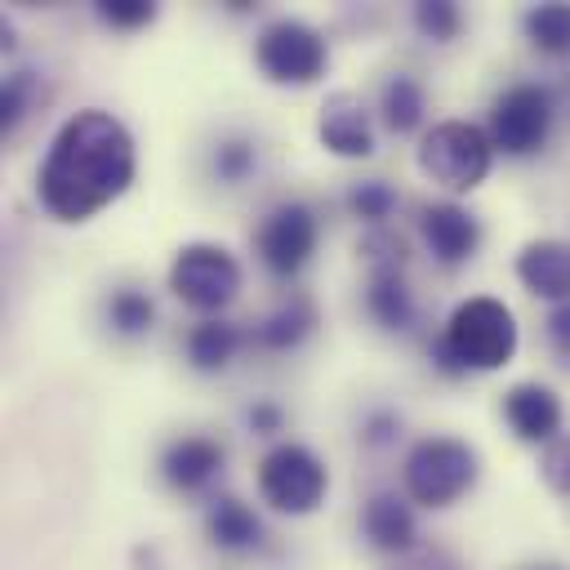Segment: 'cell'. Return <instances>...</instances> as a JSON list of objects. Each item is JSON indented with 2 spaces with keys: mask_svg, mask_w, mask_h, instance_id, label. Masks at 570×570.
Masks as SVG:
<instances>
[{
  "mask_svg": "<svg viewBox=\"0 0 570 570\" xmlns=\"http://www.w3.org/2000/svg\"><path fill=\"white\" fill-rule=\"evenodd\" d=\"M94 18L111 31H142L160 18V4H151V0H98Z\"/></svg>",
  "mask_w": 570,
  "mask_h": 570,
  "instance_id": "cell-28",
  "label": "cell"
},
{
  "mask_svg": "<svg viewBox=\"0 0 570 570\" xmlns=\"http://www.w3.org/2000/svg\"><path fill=\"white\" fill-rule=\"evenodd\" d=\"M321 245V218L307 200H276L254 227V254L272 281H298Z\"/></svg>",
  "mask_w": 570,
  "mask_h": 570,
  "instance_id": "cell-9",
  "label": "cell"
},
{
  "mask_svg": "<svg viewBox=\"0 0 570 570\" xmlns=\"http://www.w3.org/2000/svg\"><path fill=\"white\" fill-rule=\"evenodd\" d=\"M316 142L338 160H370L374 156V116L361 94L330 89L316 107Z\"/></svg>",
  "mask_w": 570,
  "mask_h": 570,
  "instance_id": "cell-11",
  "label": "cell"
},
{
  "mask_svg": "<svg viewBox=\"0 0 570 570\" xmlns=\"http://www.w3.org/2000/svg\"><path fill=\"white\" fill-rule=\"evenodd\" d=\"M476 481H481V454L463 436H445V432L419 436L401 459V494L428 512L454 508L476 490Z\"/></svg>",
  "mask_w": 570,
  "mask_h": 570,
  "instance_id": "cell-3",
  "label": "cell"
},
{
  "mask_svg": "<svg viewBox=\"0 0 570 570\" xmlns=\"http://www.w3.org/2000/svg\"><path fill=\"white\" fill-rule=\"evenodd\" d=\"M557 125V98L539 80H512L490 98L485 111V134L494 142V156L508 160H530L548 147Z\"/></svg>",
  "mask_w": 570,
  "mask_h": 570,
  "instance_id": "cell-6",
  "label": "cell"
},
{
  "mask_svg": "<svg viewBox=\"0 0 570 570\" xmlns=\"http://www.w3.org/2000/svg\"><path fill=\"white\" fill-rule=\"evenodd\" d=\"M343 205H347V214H352L356 223H365V227H387V218L396 214L401 196H396V187H392L387 178H361V183H352V187L343 191Z\"/></svg>",
  "mask_w": 570,
  "mask_h": 570,
  "instance_id": "cell-25",
  "label": "cell"
},
{
  "mask_svg": "<svg viewBox=\"0 0 570 570\" xmlns=\"http://www.w3.org/2000/svg\"><path fill=\"white\" fill-rule=\"evenodd\" d=\"M530 570H561V566H530Z\"/></svg>",
  "mask_w": 570,
  "mask_h": 570,
  "instance_id": "cell-34",
  "label": "cell"
},
{
  "mask_svg": "<svg viewBox=\"0 0 570 570\" xmlns=\"http://www.w3.org/2000/svg\"><path fill=\"white\" fill-rule=\"evenodd\" d=\"M356 254H361L365 272H370V267H405L410 240H405L392 223H387V227H365L361 240H356Z\"/></svg>",
  "mask_w": 570,
  "mask_h": 570,
  "instance_id": "cell-27",
  "label": "cell"
},
{
  "mask_svg": "<svg viewBox=\"0 0 570 570\" xmlns=\"http://www.w3.org/2000/svg\"><path fill=\"white\" fill-rule=\"evenodd\" d=\"M521 347L517 312L494 294H468L450 307L441 334L428 343V361L441 379L494 374Z\"/></svg>",
  "mask_w": 570,
  "mask_h": 570,
  "instance_id": "cell-2",
  "label": "cell"
},
{
  "mask_svg": "<svg viewBox=\"0 0 570 570\" xmlns=\"http://www.w3.org/2000/svg\"><path fill=\"white\" fill-rule=\"evenodd\" d=\"M396 436H401V414H396L392 405H374V410L361 414L356 441H361L365 450H387V445H396Z\"/></svg>",
  "mask_w": 570,
  "mask_h": 570,
  "instance_id": "cell-30",
  "label": "cell"
},
{
  "mask_svg": "<svg viewBox=\"0 0 570 570\" xmlns=\"http://www.w3.org/2000/svg\"><path fill=\"white\" fill-rule=\"evenodd\" d=\"M165 285L183 307L200 316H223L245 289V267L218 240H187L174 249L165 267Z\"/></svg>",
  "mask_w": 570,
  "mask_h": 570,
  "instance_id": "cell-5",
  "label": "cell"
},
{
  "mask_svg": "<svg viewBox=\"0 0 570 570\" xmlns=\"http://www.w3.org/2000/svg\"><path fill=\"white\" fill-rule=\"evenodd\" d=\"M156 468L174 494H205L227 468V445L209 432H183V436L165 441Z\"/></svg>",
  "mask_w": 570,
  "mask_h": 570,
  "instance_id": "cell-13",
  "label": "cell"
},
{
  "mask_svg": "<svg viewBox=\"0 0 570 570\" xmlns=\"http://www.w3.org/2000/svg\"><path fill=\"white\" fill-rule=\"evenodd\" d=\"M419 240H423V249L432 254L436 267L454 272V267L476 258V249L485 240V227H481V218L463 200L445 196V200L419 205Z\"/></svg>",
  "mask_w": 570,
  "mask_h": 570,
  "instance_id": "cell-10",
  "label": "cell"
},
{
  "mask_svg": "<svg viewBox=\"0 0 570 570\" xmlns=\"http://www.w3.org/2000/svg\"><path fill=\"white\" fill-rule=\"evenodd\" d=\"M512 272H517L521 289L543 298L548 307L570 303V240L566 236H530L517 249Z\"/></svg>",
  "mask_w": 570,
  "mask_h": 570,
  "instance_id": "cell-15",
  "label": "cell"
},
{
  "mask_svg": "<svg viewBox=\"0 0 570 570\" xmlns=\"http://www.w3.org/2000/svg\"><path fill=\"white\" fill-rule=\"evenodd\" d=\"M254 169H258V142H254V138H245V134H223V138L209 147V174H214V183L240 187Z\"/></svg>",
  "mask_w": 570,
  "mask_h": 570,
  "instance_id": "cell-24",
  "label": "cell"
},
{
  "mask_svg": "<svg viewBox=\"0 0 570 570\" xmlns=\"http://www.w3.org/2000/svg\"><path fill=\"white\" fill-rule=\"evenodd\" d=\"M379 120L387 134H423L428 129V89L410 71H387L379 85Z\"/></svg>",
  "mask_w": 570,
  "mask_h": 570,
  "instance_id": "cell-20",
  "label": "cell"
},
{
  "mask_svg": "<svg viewBox=\"0 0 570 570\" xmlns=\"http://www.w3.org/2000/svg\"><path fill=\"white\" fill-rule=\"evenodd\" d=\"M356 525H361V539H365L374 552L392 557V561H401V557H410V552L423 548V543H419L414 503H410L405 494H396V490H374V494L361 503Z\"/></svg>",
  "mask_w": 570,
  "mask_h": 570,
  "instance_id": "cell-14",
  "label": "cell"
},
{
  "mask_svg": "<svg viewBox=\"0 0 570 570\" xmlns=\"http://www.w3.org/2000/svg\"><path fill=\"white\" fill-rule=\"evenodd\" d=\"M539 481L557 499H570V432H561L557 441H548L539 450Z\"/></svg>",
  "mask_w": 570,
  "mask_h": 570,
  "instance_id": "cell-29",
  "label": "cell"
},
{
  "mask_svg": "<svg viewBox=\"0 0 570 570\" xmlns=\"http://www.w3.org/2000/svg\"><path fill=\"white\" fill-rule=\"evenodd\" d=\"M102 321L116 338H142L156 330V298L138 285H120L102 298Z\"/></svg>",
  "mask_w": 570,
  "mask_h": 570,
  "instance_id": "cell-22",
  "label": "cell"
},
{
  "mask_svg": "<svg viewBox=\"0 0 570 570\" xmlns=\"http://www.w3.org/2000/svg\"><path fill=\"white\" fill-rule=\"evenodd\" d=\"M200 525H205L209 548H218V552H227V557H249V552H258V548L267 543L263 517H258L245 499H236V494H214V499L205 503Z\"/></svg>",
  "mask_w": 570,
  "mask_h": 570,
  "instance_id": "cell-17",
  "label": "cell"
},
{
  "mask_svg": "<svg viewBox=\"0 0 570 570\" xmlns=\"http://www.w3.org/2000/svg\"><path fill=\"white\" fill-rule=\"evenodd\" d=\"M499 414L508 423V432L521 441V445H548L566 432V405L557 396V387L539 383V379H521L512 387H503L499 396Z\"/></svg>",
  "mask_w": 570,
  "mask_h": 570,
  "instance_id": "cell-12",
  "label": "cell"
},
{
  "mask_svg": "<svg viewBox=\"0 0 570 570\" xmlns=\"http://www.w3.org/2000/svg\"><path fill=\"white\" fill-rule=\"evenodd\" d=\"M258 499L281 517H312L330 494V468L325 459L303 441H276L263 450L254 468Z\"/></svg>",
  "mask_w": 570,
  "mask_h": 570,
  "instance_id": "cell-7",
  "label": "cell"
},
{
  "mask_svg": "<svg viewBox=\"0 0 570 570\" xmlns=\"http://www.w3.org/2000/svg\"><path fill=\"white\" fill-rule=\"evenodd\" d=\"M543 338H548V347L570 365V303L548 307V316H543Z\"/></svg>",
  "mask_w": 570,
  "mask_h": 570,
  "instance_id": "cell-32",
  "label": "cell"
},
{
  "mask_svg": "<svg viewBox=\"0 0 570 570\" xmlns=\"http://www.w3.org/2000/svg\"><path fill=\"white\" fill-rule=\"evenodd\" d=\"M521 36L543 58H570V4L566 0L525 4L521 9Z\"/></svg>",
  "mask_w": 570,
  "mask_h": 570,
  "instance_id": "cell-21",
  "label": "cell"
},
{
  "mask_svg": "<svg viewBox=\"0 0 570 570\" xmlns=\"http://www.w3.org/2000/svg\"><path fill=\"white\" fill-rule=\"evenodd\" d=\"M45 102V76L31 71V67H18L4 76L0 85V129L4 134H18V125Z\"/></svg>",
  "mask_w": 570,
  "mask_h": 570,
  "instance_id": "cell-23",
  "label": "cell"
},
{
  "mask_svg": "<svg viewBox=\"0 0 570 570\" xmlns=\"http://www.w3.org/2000/svg\"><path fill=\"white\" fill-rule=\"evenodd\" d=\"M254 67L276 89H307L330 71V40L303 18H267L254 36Z\"/></svg>",
  "mask_w": 570,
  "mask_h": 570,
  "instance_id": "cell-8",
  "label": "cell"
},
{
  "mask_svg": "<svg viewBox=\"0 0 570 570\" xmlns=\"http://www.w3.org/2000/svg\"><path fill=\"white\" fill-rule=\"evenodd\" d=\"M138 178V142L129 125L107 107L71 111L36 169V200L58 223H89L116 205Z\"/></svg>",
  "mask_w": 570,
  "mask_h": 570,
  "instance_id": "cell-1",
  "label": "cell"
},
{
  "mask_svg": "<svg viewBox=\"0 0 570 570\" xmlns=\"http://www.w3.org/2000/svg\"><path fill=\"white\" fill-rule=\"evenodd\" d=\"M361 307L383 334H410L419 321V303L405 281V267H370L361 285Z\"/></svg>",
  "mask_w": 570,
  "mask_h": 570,
  "instance_id": "cell-18",
  "label": "cell"
},
{
  "mask_svg": "<svg viewBox=\"0 0 570 570\" xmlns=\"http://www.w3.org/2000/svg\"><path fill=\"white\" fill-rule=\"evenodd\" d=\"M410 22L423 40L432 45H450L459 31H463V9L454 0H414L410 9Z\"/></svg>",
  "mask_w": 570,
  "mask_h": 570,
  "instance_id": "cell-26",
  "label": "cell"
},
{
  "mask_svg": "<svg viewBox=\"0 0 570 570\" xmlns=\"http://www.w3.org/2000/svg\"><path fill=\"white\" fill-rule=\"evenodd\" d=\"M414 165L432 187H441L450 196H468L490 178L494 142H490L485 125H476V120H436L419 134Z\"/></svg>",
  "mask_w": 570,
  "mask_h": 570,
  "instance_id": "cell-4",
  "label": "cell"
},
{
  "mask_svg": "<svg viewBox=\"0 0 570 570\" xmlns=\"http://www.w3.org/2000/svg\"><path fill=\"white\" fill-rule=\"evenodd\" d=\"M321 325V312H316V298L312 294H285L267 316H258L249 325V347L258 352H272V356H285V352H298Z\"/></svg>",
  "mask_w": 570,
  "mask_h": 570,
  "instance_id": "cell-16",
  "label": "cell"
},
{
  "mask_svg": "<svg viewBox=\"0 0 570 570\" xmlns=\"http://www.w3.org/2000/svg\"><path fill=\"white\" fill-rule=\"evenodd\" d=\"M245 428H249L254 436H263V441H272V445H276V436L285 432V405H281V401H272V396L249 401V405H245Z\"/></svg>",
  "mask_w": 570,
  "mask_h": 570,
  "instance_id": "cell-31",
  "label": "cell"
},
{
  "mask_svg": "<svg viewBox=\"0 0 570 570\" xmlns=\"http://www.w3.org/2000/svg\"><path fill=\"white\" fill-rule=\"evenodd\" d=\"M245 343H249V330H240L236 321H227V316H200L183 334V361L196 374H223Z\"/></svg>",
  "mask_w": 570,
  "mask_h": 570,
  "instance_id": "cell-19",
  "label": "cell"
},
{
  "mask_svg": "<svg viewBox=\"0 0 570 570\" xmlns=\"http://www.w3.org/2000/svg\"><path fill=\"white\" fill-rule=\"evenodd\" d=\"M387 570H463V566H459V557L445 552V548H419V552L392 561Z\"/></svg>",
  "mask_w": 570,
  "mask_h": 570,
  "instance_id": "cell-33",
  "label": "cell"
}]
</instances>
